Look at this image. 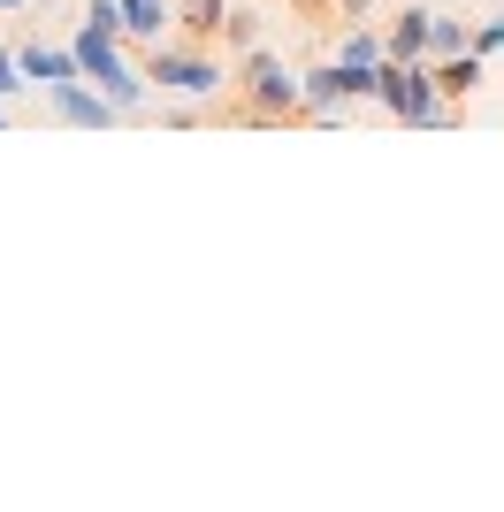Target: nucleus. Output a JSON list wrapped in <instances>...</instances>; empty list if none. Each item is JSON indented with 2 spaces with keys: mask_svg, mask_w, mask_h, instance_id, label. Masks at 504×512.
<instances>
[{
  "mask_svg": "<svg viewBox=\"0 0 504 512\" xmlns=\"http://www.w3.org/2000/svg\"><path fill=\"white\" fill-rule=\"evenodd\" d=\"M428 69H436L443 100H466V92L482 85V54H474V46H466V54H443V62H428Z\"/></svg>",
  "mask_w": 504,
  "mask_h": 512,
  "instance_id": "1a4fd4ad",
  "label": "nucleus"
},
{
  "mask_svg": "<svg viewBox=\"0 0 504 512\" xmlns=\"http://www.w3.org/2000/svg\"><path fill=\"white\" fill-rule=\"evenodd\" d=\"M0 123H8V100H0Z\"/></svg>",
  "mask_w": 504,
  "mask_h": 512,
  "instance_id": "aec40b11",
  "label": "nucleus"
},
{
  "mask_svg": "<svg viewBox=\"0 0 504 512\" xmlns=\"http://www.w3.org/2000/svg\"><path fill=\"white\" fill-rule=\"evenodd\" d=\"M115 8H123V39H161L168 31V0H115Z\"/></svg>",
  "mask_w": 504,
  "mask_h": 512,
  "instance_id": "9d476101",
  "label": "nucleus"
},
{
  "mask_svg": "<svg viewBox=\"0 0 504 512\" xmlns=\"http://www.w3.org/2000/svg\"><path fill=\"white\" fill-rule=\"evenodd\" d=\"M138 69H146V85L161 92V100H222V92H230V69L214 62V54H199V46H161L153 39V54Z\"/></svg>",
  "mask_w": 504,
  "mask_h": 512,
  "instance_id": "7ed1b4c3",
  "label": "nucleus"
},
{
  "mask_svg": "<svg viewBox=\"0 0 504 512\" xmlns=\"http://www.w3.org/2000/svg\"><path fill=\"white\" fill-rule=\"evenodd\" d=\"M222 8H230V0H184V31L191 39H214V31H222Z\"/></svg>",
  "mask_w": 504,
  "mask_h": 512,
  "instance_id": "4468645a",
  "label": "nucleus"
},
{
  "mask_svg": "<svg viewBox=\"0 0 504 512\" xmlns=\"http://www.w3.org/2000/svg\"><path fill=\"white\" fill-rule=\"evenodd\" d=\"M16 92H31V85H23V69H16V46H0V100H16Z\"/></svg>",
  "mask_w": 504,
  "mask_h": 512,
  "instance_id": "dca6fc26",
  "label": "nucleus"
},
{
  "mask_svg": "<svg viewBox=\"0 0 504 512\" xmlns=\"http://www.w3.org/2000/svg\"><path fill=\"white\" fill-rule=\"evenodd\" d=\"M359 100H375V69H359V62H321V69H306L298 77V115L306 123H344V107H359Z\"/></svg>",
  "mask_w": 504,
  "mask_h": 512,
  "instance_id": "39448f33",
  "label": "nucleus"
},
{
  "mask_svg": "<svg viewBox=\"0 0 504 512\" xmlns=\"http://www.w3.org/2000/svg\"><path fill=\"white\" fill-rule=\"evenodd\" d=\"M214 39H230L237 54H245V46H260V16H252V8H222V31H214Z\"/></svg>",
  "mask_w": 504,
  "mask_h": 512,
  "instance_id": "ddd939ff",
  "label": "nucleus"
},
{
  "mask_svg": "<svg viewBox=\"0 0 504 512\" xmlns=\"http://www.w3.org/2000/svg\"><path fill=\"white\" fill-rule=\"evenodd\" d=\"M367 8H375V0H344V16H367Z\"/></svg>",
  "mask_w": 504,
  "mask_h": 512,
  "instance_id": "f3484780",
  "label": "nucleus"
},
{
  "mask_svg": "<svg viewBox=\"0 0 504 512\" xmlns=\"http://www.w3.org/2000/svg\"><path fill=\"white\" fill-rule=\"evenodd\" d=\"M16 69H23V85H69V77H77V54H69V46H16Z\"/></svg>",
  "mask_w": 504,
  "mask_h": 512,
  "instance_id": "6e6552de",
  "label": "nucleus"
},
{
  "mask_svg": "<svg viewBox=\"0 0 504 512\" xmlns=\"http://www.w3.org/2000/svg\"><path fill=\"white\" fill-rule=\"evenodd\" d=\"M336 62L375 69V62H382V31H375V23H352V31H344V46H336Z\"/></svg>",
  "mask_w": 504,
  "mask_h": 512,
  "instance_id": "9b49d317",
  "label": "nucleus"
},
{
  "mask_svg": "<svg viewBox=\"0 0 504 512\" xmlns=\"http://www.w3.org/2000/svg\"><path fill=\"white\" fill-rule=\"evenodd\" d=\"M69 54H77V77L100 100H115L123 115H146V100H153V85H146V69L123 54V39L115 31H100V23H77V39H69Z\"/></svg>",
  "mask_w": 504,
  "mask_h": 512,
  "instance_id": "f257e3e1",
  "label": "nucleus"
},
{
  "mask_svg": "<svg viewBox=\"0 0 504 512\" xmlns=\"http://www.w3.org/2000/svg\"><path fill=\"white\" fill-rule=\"evenodd\" d=\"M230 85L245 92L237 123H252V130L291 123V115H298V69H283V62L268 54V46H245V62H237V77H230Z\"/></svg>",
  "mask_w": 504,
  "mask_h": 512,
  "instance_id": "f03ea898",
  "label": "nucleus"
},
{
  "mask_svg": "<svg viewBox=\"0 0 504 512\" xmlns=\"http://www.w3.org/2000/svg\"><path fill=\"white\" fill-rule=\"evenodd\" d=\"M428 16L436 8H398L382 31V62H428Z\"/></svg>",
  "mask_w": 504,
  "mask_h": 512,
  "instance_id": "0eeeda50",
  "label": "nucleus"
},
{
  "mask_svg": "<svg viewBox=\"0 0 504 512\" xmlns=\"http://www.w3.org/2000/svg\"><path fill=\"white\" fill-rule=\"evenodd\" d=\"M46 107H54V123H69V130H115V123H123V107L100 100L84 77H69V85H46Z\"/></svg>",
  "mask_w": 504,
  "mask_h": 512,
  "instance_id": "423d86ee",
  "label": "nucleus"
},
{
  "mask_svg": "<svg viewBox=\"0 0 504 512\" xmlns=\"http://www.w3.org/2000/svg\"><path fill=\"white\" fill-rule=\"evenodd\" d=\"M466 46H474V54H482V62H489V54H497V46H504V8H497V16H489V23H474V39H466Z\"/></svg>",
  "mask_w": 504,
  "mask_h": 512,
  "instance_id": "2eb2a0df",
  "label": "nucleus"
},
{
  "mask_svg": "<svg viewBox=\"0 0 504 512\" xmlns=\"http://www.w3.org/2000/svg\"><path fill=\"white\" fill-rule=\"evenodd\" d=\"M291 8H321V0H291Z\"/></svg>",
  "mask_w": 504,
  "mask_h": 512,
  "instance_id": "6ab92c4d",
  "label": "nucleus"
},
{
  "mask_svg": "<svg viewBox=\"0 0 504 512\" xmlns=\"http://www.w3.org/2000/svg\"><path fill=\"white\" fill-rule=\"evenodd\" d=\"M375 100L390 107L405 130L451 123V100L436 92V69H428V62H375Z\"/></svg>",
  "mask_w": 504,
  "mask_h": 512,
  "instance_id": "20e7f679",
  "label": "nucleus"
},
{
  "mask_svg": "<svg viewBox=\"0 0 504 512\" xmlns=\"http://www.w3.org/2000/svg\"><path fill=\"white\" fill-rule=\"evenodd\" d=\"M466 39H474V31H466L459 16H428V62H443V54H466Z\"/></svg>",
  "mask_w": 504,
  "mask_h": 512,
  "instance_id": "f8f14e48",
  "label": "nucleus"
},
{
  "mask_svg": "<svg viewBox=\"0 0 504 512\" xmlns=\"http://www.w3.org/2000/svg\"><path fill=\"white\" fill-rule=\"evenodd\" d=\"M8 8H23V0H0V16H8Z\"/></svg>",
  "mask_w": 504,
  "mask_h": 512,
  "instance_id": "a211bd4d",
  "label": "nucleus"
}]
</instances>
